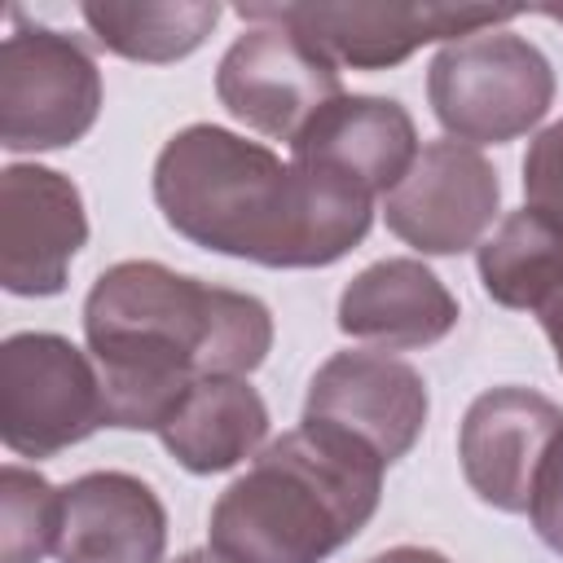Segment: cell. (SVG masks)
<instances>
[{
	"mask_svg": "<svg viewBox=\"0 0 563 563\" xmlns=\"http://www.w3.org/2000/svg\"><path fill=\"white\" fill-rule=\"evenodd\" d=\"M84 339L101 374L106 427L163 431L202 378H246L273 347L264 299L207 286L158 260L110 264L84 299Z\"/></svg>",
	"mask_w": 563,
	"mask_h": 563,
	"instance_id": "1",
	"label": "cell"
},
{
	"mask_svg": "<svg viewBox=\"0 0 563 563\" xmlns=\"http://www.w3.org/2000/svg\"><path fill=\"white\" fill-rule=\"evenodd\" d=\"M154 202L185 242L264 268H325L374 224L361 189L282 163L268 145L189 123L154 158Z\"/></svg>",
	"mask_w": 563,
	"mask_h": 563,
	"instance_id": "2",
	"label": "cell"
},
{
	"mask_svg": "<svg viewBox=\"0 0 563 563\" xmlns=\"http://www.w3.org/2000/svg\"><path fill=\"white\" fill-rule=\"evenodd\" d=\"M383 471L361 440L299 422L216 497L211 550L229 563H325L374 519Z\"/></svg>",
	"mask_w": 563,
	"mask_h": 563,
	"instance_id": "3",
	"label": "cell"
},
{
	"mask_svg": "<svg viewBox=\"0 0 563 563\" xmlns=\"http://www.w3.org/2000/svg\"><path fill=\"white\" fill-rule=\"evenodd\" d=\"M427 101L449 141L501 145L545 119L554 101V66L515 31H475L431 57Z\"/></svg>",
	"mask_w": 563,
	"mask_h": 563,
	"instance_id": "4",
	"label": "cell"
},
{
	"mask_svg": "<svg viewBox=\"0 0 563 563\" xmlns=\"http://www.w3.org/2000/svg\"><path fill=\"white\" fill-rule=\"evenodd\" d=\"M106 427L101 374L66 334L22 330L0 343V440L18 457H53Z\"/></svg>",
	"mask_w": 563,
	"mask_h": 563,
	"instance_id": "5",
	"label": "cell"
},
{
	"mask_svg": "<svg viewBox=\"0 0 563 563\" xmlns=\"http://www.w3.org/2000/svg\"><path fill=\"white\" fill-rule=\"evenodd\" d=\"M101 114L92 53L53 26H13L0 44V145L9 154L66 150Z\"/></svg>",
	"mask_w": 563,
	"mask_h": 563,
	"instance_id": "6",
	"label": "cell"
},
{
	"mask_svg": "<svg viewBox=\"0 0 563 563\" xmlns=\"http://www.w3.org/2000/svg\"><path fill=\"white\" fill-rule=\"evenodd\" d=\"M523 9L510 4H238L242 22H277L303 35L339 70H387L422 44H453L475 31H497Z\"/></svg>",
	"mask_w": 563,
	"mask_h": 563,
	"instance_id": "7",
	"label": "cell"
},
{
	"mask_svg": "<svg viewBox=\"0 0 563 563\" xmlns=\"http://www.w3.org/2000/svg\"><path fill=\"white\" fill-rule=\"evenodd\" d=\"M220 106L260 136L295 141L334 97H343L339 66L303 35L277 22H251L216 66Z\"/></svg>",
	"mask_w": 563,
	"mask_h": 563,
	"instance_id": "8",
	"label": "cell"
},
{
	"mask_svg": "<svg viewBox=\"0 0 563 563\" xmlns=\"http://www.w3.org/2000/svg\"><path fill=\"white\" fill-rule=\"evenodd\" d=\"M501 211L493 163L462 141H427L409 176L383 198L387 229L418 255H462L484 242Z\"/></svg>",
	"mask_w": 563,
	"mask_h": 563,
	"instance_id": "9",
	"label": "cell"
},
{
	"mask_svg": "<svg viewBox=\"0 0 563 563\" xmlns=\"http://www.w3.org/2000/svg\"><path fill=\"white\" fill-rule=\"evenodd\" d=\"M84 242L88 216L70 176L40 163H9L0 172V286L9 295H62Z\"/></svg>",
	"mask_w": 563,
	"mask_h": 563,
	"instance_id": "10",
	"label": "cell"
},
{
	"mask_svg": "<svg viewBox=\"0 0 563 563\" xmlns=\"http://www.w3.org/2000/svg\"><path fill=\"white\" fill-rule=\"evenodd\" d=\"M427 413L431 396L422 374L387 352H334L312 374L303 400V422L361 440L387 466L418 444Z\"/></svg>",
	"mask_w": 563,
	"mask_h": 563,
	"instance_id": "11",
	"label": "cell"
},
{
	"mask_svg": "<svg viewBox=\"0 0 563 563\" xmlns=\"http://www.w3.org/2000/svg\"><path fill=\"white\" fill-rule=\"evenodd\" d=\"M563 431V409L528 387H493L471 400L457 457L471 493L506 515H528L537 471Z\"/></svg>",
	"mask_w": 563,
	"mask_h": 563,
	"instance_id": "12",
	"label": "cell"
},
{
	"mask_svg": "<svg viewBox=\"0 0 563 563\" xmlns=\"http://www.w3.org/2000/svg\"><path fill=\"white\" fill-rule=\"evenodd\" d=\"M418 150V128L400 101L343 92L290 141V163L334 176L365 198H387L409 176Z\"/></svg>",
	"mask_w": 563,
	"mask_h": 563,
	"instance_id": "13",
	"label": "cell"
},
{
	"mask_svg": "<svg viewBox=\"0 0 563 563\" xmlns=\"http://www.w3.org/2000/svg\"><path fill=\"white\" fill-rule=\"evenodd\" d=\"M167 510L128 471H88L62 488L57 563H163Z\"/></svg>",
	"mask_w": 563,
	"mask_h": 563,
	"instance_id": "14",
	"label": "cell"
},
{
	"mask_svg": "<svg viewBox=\"0 0 563 563\" xmlns=\"http://www.w3.org/2000/svg\"><path fill=\"white\" fill-rule=\"evenodd\" d=\"M457 325L453 290L413 255L361 268L339 295V330L378 352H413L440 343Z\"/></svg>",
	"mask_w": 563,
	"mask_h": 563,
	"instance_id": "15",
	"label": "cell"
},
{
	"mask_svg": "<svg viewBox=\"0 0 563 563\" xmlns=\"http://www.w3.org/2000/svg\"><path fill=\"white\" fill-rule=\"evenodd\" d=\"M484 295L501 308L532 312L563 369V229L537 211H510L488 242H479Z\"/></svg>",
	"mask_w": 563,
	"mask_h": 563,
	"instance_id": "16",
	"label": "cell"
},
{
	"mask_svg": "<svg viewBox=\"0 0 563 563\" xmlns=\"http://www.w3.org/2000/svg\"><path fill=\"white\" fill-rule=\"evenodd\" d=\"M189 475H220L255 457L268 440V405L246 378H202L158 431Z\"/></svg>",
	"mask_w": 563,
	"mask_h": 563,
	"instance_id": "17",
	"label": "cell"
},
{
	"mask_svg": "<svg viewBox=\"0 0 563 563\" xmlns=\"http://www.w3.org/2000/svg\"><path fill=\"white\" fill-rule=\"evenodd\" d=\"M92 40L128 62L167 66L189 57L220 22L211 0H141V4H84L79 9Z\"/></svg>",
	"mask_w": 563,
	"mask_h": 563,
	"instance_id": "18",
	"label": "cell"
},
{
	"mask_svg": "<svg viewBox=\"0 0 563 563\" xmlns=\"http://www.w3.org/2000/svg\"><path fill=\"white\" fill-rule=\"evenodd\" d=\"M62 488L40 471L9 462L0 471V563H40L57 550Z\"/></svg>",
	"mask_w": 563,
	"mask_h": 563,
	"instance_id": "19",
	"label": "cell"
},
{
	"mask_svg": "<svg viewBox=\"0 0 563 563\" xmlns=\"http://www.w3.org/2000/svg\"><path fill=\"white\" fill-rule=\"evenodd\" d=\"M523 207L563 229V119L541 128L523 154Z\"/></svg>",
	"mask_w": 563,
	"mask_h": 563,
	"instance_id": "20",
	"label": "cell"
},
{
	"mask_svg": "<svg viewBox=\"0 0 563 563\" xmlns=\"http://www.w3.org/2000/svg\"><path fill=\"white\" fill-rule=\"evenodd\" d=\"M528 519L537 528V537L563 554V431L554 435L541 471H537V484H532V501H528Z\"/></svg>",
	"mask_w": 563,
	"mask_h": 563,
	"instance_id": "21",
	"label": "cell"
},
{
	"mask_svg": "<svg viewBox=\"0 0 563 563\" xmlns=\"http://www.w3.org/2000/svg\"><path fill=\"white\" fill-rule=\"evenodd\" d=\"M369 563H449V559L440 550H431V545H391V550L374 554Z\"/></svg>",
	"mask_w": 563,
	"mask_h": 563,
	"instance_id": "22",
	"label": "cell"
},
{
	"mask_svg": "<svg viewBox=\"0 0 563 563\" xmlns=\"http://www.w3.org/2000/svg\"><path fill=\"white\" fill-rule=\"evenodd\" d=\"M172 563H229V559H224V554H216V550L207 545V550H185V554H180V559H172Z\"/></svg>",
	"mask_w": 563,
	"mask_h": 563,
	"instance_id": "23",
	"label": "cell"
},
{
	"mask_svg": "<svg viewBox=\"0 0 563 563\" xmlns=\"http://www.w3.org/2000/svg\"><path fill=\"white\" fill-rule=\"evenodd\" d=\"M541 13H545V18H554V22H563V4H545Z\"/></svg>",
	"mask_w": 563,
	"mask_h": 563,
	"instance_id": "24",
	"label": "cell"
}]
</instances>
